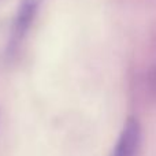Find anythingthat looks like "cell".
I'll use <instances>...</instances> for the list:
<instances>
[{"mask_svg": "<svg viewBox=\"0 0 156 156\" xmlns=\"http://www.w3.org/2000/svg\"><path fill=\"white\" fill-rule=\"evenodd\" d=\"M141 144V127L137 119L126 121L119 138L114 147L112 156H137Z\"/></svg>", "mask_w": 156, "mask_h": 156, "instance_id": "cell-1", "label": "cell"}, {"mask_svg": "<svg viewBox=\"0 0 156 156\" xmlns=\"http://www.w3.org/2000/svg\"><path fill=\"white\" fill-rule=\"evenodd\" d=\"M41 2L43 0H22V3L19 4L12 26V37H11V45L12 47H15L25 37L27 30L30 29L36 15H37Z\"/></svg>", "mask_w": 156, "mask_h": 156, "instance_id": "cell-2", "label": "cell"}, {"mask_svg": "<svg viewBox=\"0 0 156 156\" xmlns=\"http://www.w3.org/2000/svg\"><path fill=\"white\" fill-rule=\"evenodd\" d=\"M152 83H154V86L156 88V73L154 74V78H152Z\"/></svg>", "mask_w": 156, "mask_h": 156, "instance_id": "cell-3", "label": "cell"}]
</instances>
